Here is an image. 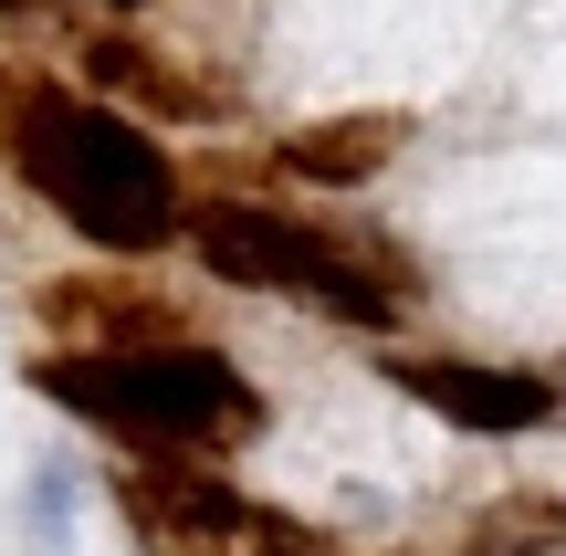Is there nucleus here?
Wrapping results in <instances>:
<instances>
[{
    "mask_svg": "<svg viewBox=\"0 0 566 556\" xmlns=\"http://www.w3.org/2000/svg\"><path fill=\"white\" fill-rule=\"evenodd\" d=\"M0 168H11L32 200H53L63 221L95 252H168L189 231V189L179 158L147 137V116L74 84H42L21 63H0Z\"/></svg>",
    "mask_w": 566,
    "mask_h": 556,
    "instance_id": "nucleus-1",
    "label": "nucleus"
},
{
    "mask_svg": "<svg viewBox=\"0 0 566 556\" xmlns=\"http://www.w3.org/2000/svg\"><path fill=\"white\" fill-rule=\"evenodd\" d=\"M32 389L53 410L95 420V431H116V441L189 452V462L263 431V389L231 357L189 347V336L179 347H53V357H32Z\"/></svg>",
    "mask_w": 566,
    "mask_h": 556,
    "instance_id": "nucleus-2",
    "label": "nucleus"
},
{
    "mask_svg": "<svg viewBox=\"0 0 566 556\" xmlns=\"http://www.w3.org/2000/svg\"><path fill=\"white\" fill-rule=\"evenodd\" d=\"M189 242H200V273L252 294H294V305L336 315V326H399L420 273L388 231L357 221H294L273 200H200L189 210Z\"/></svg>",
    "mask_w": 566,
    "mask_h": 556,
    "instance_id": "nucleus-3",
    "label": "nucleus"
},
{
    "mask_svg": "<svg viewBox=\"0 0 566 556\" xmlns=\"http://www.w3.org/2000/svg\"><path fill=\"white\" fill-rule=\"evenodd\" d=\"M116 515L137 525L147 546H168V556H231L263 504H242V483L189 462V452H147V462L116 473Z\"/></svg>",
    "mask_w": 566,
    "mask_h": 556,
    "instance_id": "nucleus-4",
    "label": "nucleus"
},
{
    "mask_svg": "<svg viewBox=\"0 0 566 556\" xmlns=\"http://www.w3.org/2000/svg\"><path fill=\"white\" fill-rule=\"evenodd\" d=\"M388 378H399L420 410H441L451 431H483V441L546 431V420L566 410L556 378H535V368H483V357H399Z\"/></svg>",
    "mask_w": 566,
    "mask_h": 556,
    "instance_id": "nucleus-5",
    "label": "nucleus"
},
{
    "mask_svg": "<svg viewBox=\"0 0 566 556\" xmlns=\"http://www.w3.org/2000/svg\"><path fill=\"white\" fill-rule=\"evenodd\" d=\"M399 137H409V116L399 105H367V116H325V126H294V137L273 147L294 179H315V189H357V179H378L388 158H399Z\"/></svg>",
    "mask_w": 566,
    "mask_h": 556,
    "instance_id": "nucleus-6",
    "label": "nucleus"
},
{
    "mask_svg": "<svg viewBox=\"0 0 566 556\" xmlns=\"http://www.w3.org/2000/svg\"><path fill=\"white\" fill-rule=\"evenodd\" d=\"M84 84H95L105 105H147V116H210V105H221L200 74L158 63V42H137V32H95L84 42Z\"/></svg>",
    "mask_w": 566,
    "mask_h": 556,
    "instance_id": "nucleus-7",
    "label": "nucleus"
},
{
    "mask_svg": "<svg viewBox=\"0 0 566 556\" xmlns=\"http://www.w3.org/2000/svg\"><path fill=\"white\" fill-rule=\"evenodd\" d=\"M42 315L74 326L84 347H179L168 294H137V284H42Z\"/></svg>",
    "mask_w": 566,
    "mask_h": 556,
    "instance_id": "nucleus-8",
    "label": "nucleus"
},
{
    "mask_svg": "<svg viewBox=\"0 0 566 556\" xmlns=\"http://www.w3.org/2000/svg\"><path fill=\"white\" fill-rule=\"evenodd\" d=\"M556 546H566V504H535V494L493 504V515L462 536V556H556Z\"/></svg>",
    "mask_w": 566,
    "mask_h": 556,
    "instance_id": "nucleus-9",
    "label": "nucleus"
},
{
    "mask_svg": "<svg viewBox=\"0 0 566 556\" xmlns=\"http://www.w3.org/2000/svg\"><path fill=\"white\" fill-rule=\"evenodd\" d=\"M231 556H346V546H325V536H304V525H283V515H252V536L231 546Z\"/></svg>",
    "mask_w": 566,
    "mask_h": 556,
    "instance_id": "nucleus-10",
    "label": "nucleus"
},
{
    "mask_svg": "<svg viewBox=\"0 0 566 556\" xmlns=\"http://www.w3.org/2000/svg\"><path fill=\"white\" fill-rule=\"evenodd\" d=\"M32 11H42V0H0V21H32Z\"/></svg>",
    "mask_w": 566,
    "mask_h": 556,
    "instance_id": "nucleus-11",
    "label": "nucleus"
},
{
    "mask_svg": "<svg viewBox=\"0 0 566 556\" xmlns=\"http://www.w3.org/2000/svg\"><path fill=\"white\" fill-rule=\"evenodd\" d=\"M105 11H137V0H105Z\"/></svg>",
    "mask_w": 566,
    "mask_h": 556,
    "instance_id": "nucleus-12",
    "label": "nucleus"
}]
</instances>
